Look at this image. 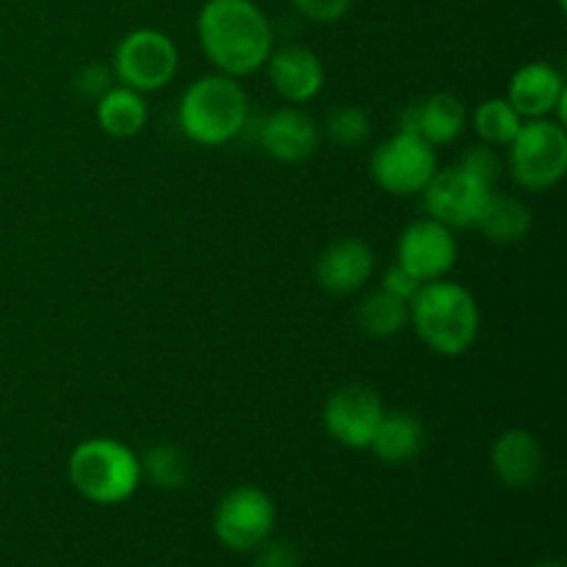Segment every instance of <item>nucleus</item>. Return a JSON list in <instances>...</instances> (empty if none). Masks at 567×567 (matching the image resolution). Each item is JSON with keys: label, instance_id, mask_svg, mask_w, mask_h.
<instances>
[{"label": "nucleus", "instance_id": "15", "mask_svg": "<svg viewBox=\"0 0 567 567\" xmlns=\"http://www.w3.org/2000/svg\"><path fill=\"white\" fill-rule=\"evenodd\" d=\"M258 142L275 161L299 164L313 155L319 144V127L302 109H280L260 122Z\"/></svg>", "mask_w": 567, "mask_h": 567}, {"label": "nucleus", "instance_id": "3", "mask_svg": "<svg viewBox=\"0 0 567 567\" xmlns=\"http://www.w3.org/2000/svg\"><path fill=\"white\" fill-rule=\"evenodd\" d=\"M249 120V100L238 78L203 75L183 92L177 125L183 136L203 147H221L241 136Z\"/></svg>", "mask_w": 567, "mask_h": 567}, {"label": "nucleus", "instance_id": "20", "mask_svg": "<svg viewBox=\"0 0 567 567\" xmlns=\"http://www.w3.org/2000/svg\"><path fill=\"white\" fill-rule=\"evenodd\" d=\"M476 227L491 244L509 247V244H518L529 236L532 210L524 199L509 197V194H493L491 205H487Z\"/></svg>", "mask_w": 567, "mask_h": 567}, {"label": "nucleus", "instance_id": "29", "mask_svg": "<svg viewBox=\"0 0 567 567\" xmlns=\"http://www.w3.org/2000/svg\"><path fill=\"white\" fill-rule=\"evenodd\" d=\"M421 286H424V282L415 280V277L399 264H393L391 269L385 271V277H382V291L393 293V297L404 299V302H413V297L419 293Z\"/></svg>", "mask_w": 567, "mask_h": 567}, {"label": "nucleus", "instance_id": "4", "mask_svg": "<svg viewBox=\"0 0 567 567\" xmlns=\"http://www.w3.org/2000/svg\"><path fill=\"white\" fill-rule=\"evenodd\" d=\"M72 487L92 504H122L142 485L136 452L114 437H89L78 443L66 463Z\"/></svg>", "mask_w": 567, "mask_h": 567}, {"label": "nucleus", "instance_id": "17", "mask_svg": "<svg viewBox=\"0 0 567 567\" xmlns=\"http://www.w3.org/2000/svg\"><path fill=\"white\" fill-rule=\"evenodd\" d=\"M543 446L526 430H507L496 437L491 449L493 474L507 487H529L543 474Z\"/></svg>", "mask_w": 567, "mask_h": 567}, {"label": "nucleus", "instance_id": "14", "mask_svg": "<svg viewBox=\"0 0 567 567\" xmlns=\"http://www.w3.org/2000/svg\"><path fill=\"white\" fill-rule=\"evenodd\" d=\"M374 271V252L360 238H338L316 260V282L336 297L360 291Z\"/></svg>", "mask_w": 567, "mask_h": 567}, {"label": "nucleus", "instance_id": "23", "mask_svg": "<svg viewBox=\"0 0 567 567\" xmlns=\"http://www.w3.org/2000/svg\"><path fill=\"white\" fill-rule=\"evenodd\" d=\"M138 465H142V480H147L158 491H181L188 482L186 454L169 443L147 449V454L138 457Z\"/></svg>", "mask_w": 567, "mask_h": 567}, {"label": "nucleus", "instance_id": "11", "mask_svg": "<svg viewBox=\"0 0 567 567\" xmlns=\"http://www.w3.org/2000/svg\"><path fill=\"white\" fill-rule=\"evenodd\" d=\"M396 264L415 280L432 282L446 277L457 264V238L452 227L437 219L410 221L396 244Z\"/></svg>", "mask_w": 567, "mask_h": 567}, {"label": "nucleus", "instance_id": "16", "mask_svg": "<svg viewBox=\"0 0 567 567\" xmlns=\"http://www.w3.org/2000/svg\"><path fill=\"white\" fill-rule=\"evenodd\" d=\"M465 120L468 116H465L463 100L449 92H437L421 103L408 105L402 122H399V131L419 133L432 147H443V144L457 142L460 133L465 131Z\"/></svg>", "mask_w": 567, "mask_h": 567}, {"label": "nucleus", "instance_id": "28", "mask_svg": "<svg viewBox=\"0 0 567 567\" xmlns=\"http://www.w3.org/2000/svg\"><path fill=\"white\" fill-rule=\"evenodd\" d=\"M299 14L313 22H338L349 11L352 0H291Z\"/></svg>", "mask_w": 567, "mask_h": 567}, {"label": "nucleus", "instance_id": "10", "mask_svg": "<svg viewBox=\"0 0 567 567\" xmlns=\"http://www.w3.org/2000/svg\"><path fill=\"white\" fill-rule=\"evenodd\" d=\"M382 415H385V408L374 388L343 385L327 399L324 430L341 446L363 452L371 446V437H374Z\"/></svg>", "mask_w": 567, "mask_h": 567}, {"label": "nucleus", "instance_id": "22", "mask_svg": "<svg viewBox=\"0 0 567 567\" xmlns=\"http://www.w3.org/2000/svg\"><path fill=\"white\" fill-rule=\"evenodd\" d=\"M520 125H524V116L509 105L507 97H487L474 111L476 136L491 147H507L518 136Z\"/></svg>", "mask_w": 567, "mask_h": 567}, {"label": "nucleus", "instance_id": "26", "mask_svg": "<svg viewBox=\"0 0 567 567\" xmlns=\"http://www.w3.org/2000/svg\"><path fill=\"white\" fill-rule=\"evenodd\" d=\"M255 567H302V557L293 543L269 537L255 548Z\"/></svg>", "mask_w": 567, "mask_h": 567}, {"label": "nucleus", "instance_id": "18", "mask_svg": "<svg viewBox=\"0 0 567 567\" xmlns=\"http://www.w3.org/2000/svg\"><path fill=\"white\" fill-rule=\"evenodd\" d=\"M424 424H421L413 413L396 410V413L382 415L369 449L377 454V460H382V463L404 465L413 463V460L424 452Z\"/></svg>", "mask_w": 567, "mask_h": 567}, {"label": "nucleus", "instance_id": "5", "mask_svg": "<svg viewBox=\"0 0 567 567\" xmlns=\"http://www.w3.org/2000/svg\"><path fill=\"white\" fill-rule=\"evenodd\" d=\"M507 166L515 183L526 192H546L557 186L567 172V133L563 122L529 120L507 144Z\"/></svg>", "mask_w": 567, "mask_h": 567}, {"label": "nucleus", "instance_id": "27", "mask_svg": "<svg viewBox=\"0 0 567 567\" xmlns=\"http://www.w3.org/2000/svg\"><path fill=\"white\" fill-rule=\"evenodd\" d=\"M116 83L114 70L103 64H86L75 75V89L89 100H100Z\"/></svg>", "mask_w": 567, "mask_h": 567}, {"label": "nucleus", "instance_id": "8", "mask_svg": "<svg viewBox=\"0 0 567 567\" xmlns=\"http://www.w3.org/2000/svg\"><path fill=\"white\" fill-rule=\"evenodd\" d=\"M277 524V507L260 487L241 485L227 493L214 513V535L230 551H255L269 540Z\"/></svg>", "mask_w": 567, "mask_h": 567}, {"label": "nucleus", "instance_id": "24", "mask_svg": "<svg viewBox=\"0 0 567 567\" xmlns=\"http://www.w3.org/2000/svg\"><path fill=\"white\" fill-rule=\"evenodd\" d=\"M327 133L341 147H360L371 136V120L358 105H341L327 120Z\"/></svg>", "mask_w": 567, "mask_h": 567}, {"label": "nucleus", "instance_id": "25", "mask_svg": "<svg viewBox=\"0 0 567 567\" xmlns=\"http://www.w3.org/2000/svg\"><path fill=\"white\" fill-rule=\"evenodd\" d=\"M460 166H463V169H468L471 175L480 177V181L491 183V186H496V177H498V172H502V161H498L496 150H493L491 144L471 147L468 153L463 155V161H460Z\"/></svg>", "mask_w": 567, "mask_h": 567}, {"label": "nucleus", "instance_id": "21", "mask_svg": "<svg viewBox=\"0 0 567 567\" xmlns=\"http://www.w3.org/2000/svg\"><path fill=\"white\" fill-rule=\"evenodd\" d=\"M410 324V302L388 291H374L360 302L358 327L371 338L399 336Z\"/></svg>", "mask_w": 567, "mask_h": 567}, {"label": "nucleus", "instance_id": "9", "mask_svg": "<svg viewBox=\"0 0 567 567\" xmlns=\"http://www.w3.org/2000/svg\"><path fill=\"white\" fill-rule=\"evenodd\" d=\"M424 208L432 219L454 227H476L482 214L491 205L496 186L480 181L463 166H449V169L435 172L424 192Z\"/></svg>", "mask_w": 567, "mask_h": 567}, {"label": "nucleus", "instance_id": "13", "mask_svg": "<svg viewBox=\"0 0 567 567\" xmlns=\"http://www.w3.org/2000/svg\"><path fill=\"white\" fill-rule=\"evenodd\" d=\"M266 66H269L271 86L286 103H310L324 86V64L313 50L302 48V44L271 50Z\"/></svg>", "mask_w": 567, "mask_h": 567}, {"label": "nucleus", "instance_id": "30", "mask_svg": "<svg viewBox=\"0 0 567 567\" xmlns=\"http://www.w3.org/2000/svg\"><path fill=\"white\" fill-rule=\"evenodd\" d=\"M532 567H563L559 563H537V565H532Z\"/></svg>", "mask_w": 567, "mask_h": 567}, {"label": "nucleus", "instance_id": "2", "mask_svg": "<svg viewBox=\"0 0 567 567\" xmlns=\"http://www.w3.org/2000/svg\"><path fill=\"white\" fill-rule=\"evenodd\" d=\"M410 321L421 341L443 358H460L480 338V305L474 293L452 280H432L410 302Z\"/></svg>", "mask_w": 567, "mask_h": 567}, {"label": "nucleus", "instance_id": "12", "mask_svg": "<svg viewBox=\"0 0 567 567\" xmlns=\"http://www.w3.org/2000/svg\"><path fill=\"white\" fill-rule=\"evenodd\" d=\"M507 100L524 120H546V116L559 114L557 122L565 125V78L557 66L546 64V61L520 66L509 81Z\"/></svg>", "mask_w": 567, "mask_h": 567}, {"label": "nucleus", "instance_id": "1", "mask_svg": "<svg viewBox=\"0 0 567 567\" xmlns=\"http://www.w3.org/2000/svg\"><path fill=\"white\" fill-rule=\"evenodd\" d=\"M197 37L210 64L230 78L258 72L271 55V25L255 0H208L197 14Z\"/></svg>", "mask_w": 567, "mask_h": 567}, {"label": "nucleus", "instance_id": "6", "mask_svg": "<svg viewBox=\"0 0 567 567\" xmlns=\"http://www.w3.org/2000/svg\"><path fill=\"white\" fill-rule=\"evenodd\" d=\"M181 53L177 44L155 28H136L114 50V78L136 92H158L175 78Z\"/></svg>", "mask_w": 567, "mask_h": 567}, {"label": "nucleus", "instance_id": "7", "mask_svg": "<svg viewBox=\"0 0 567 567\" xmlns=\"http://www.w3.org/2000/svg\"><path fill=\"white\" fill-rule=\"evenodd\" d=\"M437 155L430 142L419 133L399 131L396 136L385 138L371 155V177L377 186L396 197L421 194L426 183L435 177Z\"/></svg>", "mask_w": 567, "mask_h": 567}, {"label": "nucleus", "instance_id": "19", "mask_svg": "<svg viewBox=\"0 0 567 567\" xmlns=\"http://www.w3.org/2000/svg\"><path fill=\"white\" fill-rule=\"evenodd\" d=\"M94 116H97V125L103 127V133L114 138H131L136 133H142V127L147 125V103H144V94L136 92L131 86H111L109 92L100 100H94Z\"/></svg>", "mask_w": 567, "mask_h": 567}]
</instances>
